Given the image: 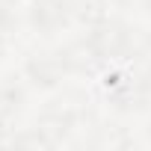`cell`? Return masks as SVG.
<instances>
[{
    "label": "cell",
    "instance_id": "7",
    "mask_svg": "<svg viewBox=\"0 0 151 151\" xmlns=\"http://www.w3.org/2000/svg\"><path fill=\"white\" fill-rule=\"evenodd\" d=\"M142 6H145V12L151 15V0H142Z\"/></svg>",
    "mask_w": 151,
    "mask_h": 151
},
{
    "label": "cell",
    "instance_id": "5",
    "mask_svg": "<svg viewBox=\"0 0 151 151\" xmlns=\"http://www.w3.org/2000/svg\"><path fill=\"white\" fill-rule=\"evenodd\" d=\"M15 27H18V21H15V12L0 0V45L3 42H9L12 36H15Z\"/></svg>",
    "mask_w": 151,
    "mask_h": 151
},
{
    "label": "cell",
    "instance_id": "2",
    "mask_svg": "<svg viewBox=\"0 0 151 151\" xmlns=\"http://www.w3.org/2000/svg\"><path fill=\"white\" fill-rule=\"evenodd\" d=\"M77 68L71 50H47V53H33L24 62V74L27 80L39 89H53L59 86L68 74Z\"/></svg>",
    "mask_w": 151,
    "mask_h": 151
},
{
    "label": "cell",
    "instance_id": "6",
    "mask_svg": "<svg viewBox=\"0 0 151 151\" xmlns=\"http://www.w3.org/2000/svg\"><path fill=\"white\" fill-rule=\"evenodd\" d=\"M139 83H142V89H145V92L151 95V62H148V65L142 68V74H139Z\"/></svg>",
    "mask_w": 151,
    "mask_h": 151
},
{
    "label": "cell",
    "instance_id": "3",
    "mask_svg": "<svg viewBox=\"0 0 151 151\" xmlns=\"http://www.w3.org/2000/svg\"><path fill=\"white\" fill-rule=\"evenodd\" d=\"M77 12L74 0H33L30 9V27L42 36H53L62 27H68L71 15Z\"/></svg>",
    "mask_w": 151,
    "mask_h": 151
},
{
    "label": "cell",
    "instance_id": "4",
    "mask_svg": "<svg viewBox=\"0 0 151 151\" xmlns=\"http://www.w3.org/2000/svg\"><path fill=\"white\" fill-rule=\"evenodd\" d=\"M24 107V89L18 83H0V133H6Z\"/></svg>",
    "mask_w": 151,
    "mask_h": 151
},
{
    "label": "cell",
    "instance_id": "1",
    "mask_svg": "<svg viewBox=\"0 0 151 151\" xmlns=\"http://www.w3.org/2000/svg\"><path fill=\"white\" fill-rule=\"evenodd\" d=\"M83 53H89L95 62H116L127 59L133 53V30L122 21H98L83 39Z\"/></svg>",
    "mask_w": 151,
    "mask_h": 151
},
{
    "label": "cell",
    "instance_id": "8",
    "mask_svg": "<svg viewBox=\"0 0 151 151\" xmlns=\"http://www.w3.org/2000/svg\"><path fill=\"white\" fill-rule=\"evenodd\" d=\"M145 42H148V47H151V33H148V39H145Z\"/></svg>",
    "mask_w": 151,
    "mask_h": 151
}]
</instances>
